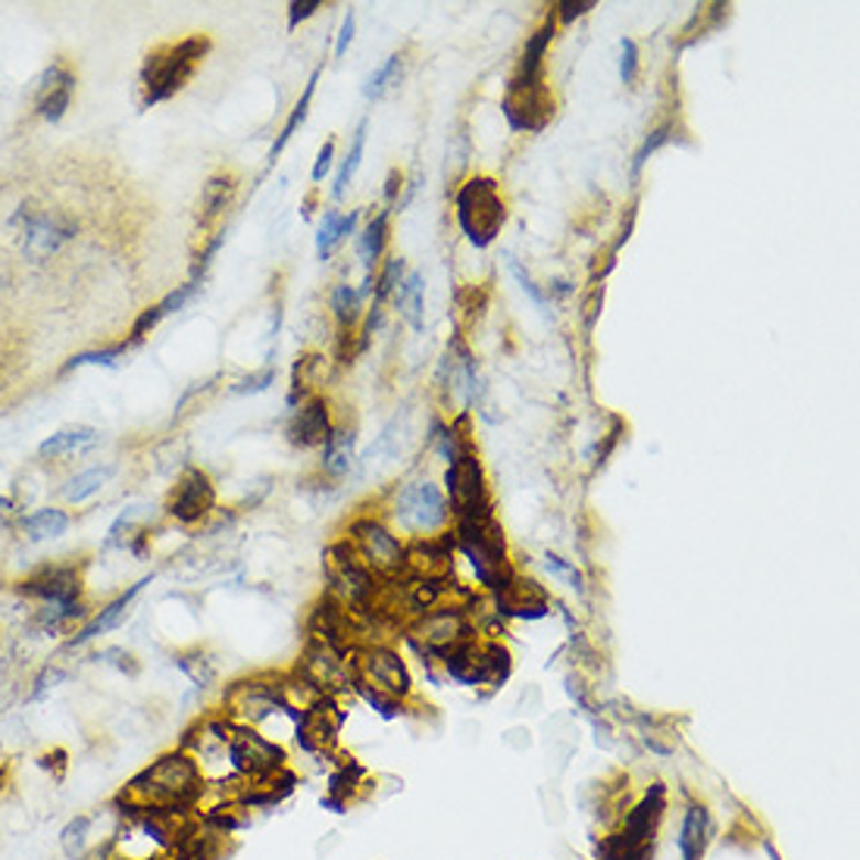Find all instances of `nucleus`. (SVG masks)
Instances as JSON below:
<instances>
[{
  "label": "nucleus",
  "instance_id": "obj_52",
  "mask_svg": "<svg viewBox=\"0 0 860 860\" xmlns=\"http://www.w3.org/2000/svg\"><path fill=\"white\" fill-rule=\"evenodd\" d=\"M273 379H275L273 370H263V372H257V375L241 379V382L235 385V391H238V394H248V391H263V389H270V385H273Z\"/></svg>",
  "mask_w": 860,
  "mask_h": 860
},
{
  "label": "nucleus",
  "instance_id": "obj_11",
  "mask_svg": "<svg viewBox=\"0 0 860 860\" xmlns=\"http://www.w3.org/2000/svg\"><path fill=\"white\" fill-rule=\"evenodd\" d=\"M20 595L39 605L85 601V567L76 560H47L22 579Z\"/></svg>",
  "mask_w": 860,
  "mask_h": 860
},
{
  "label": "nucleus",
  "instance_id": "obj_18",
  "mask_svg": "<svg viewBox=\"0 0 860 860\" xmlns=\"http://www.w3.org/2000/svg\"><path fill=\"white\" fill-rule=\"evenodd\" d=\"M151 579H141L135 586H129L122 595H117L113 601H107V605L95 610L85 623L78 625L76 635L73 639H66V651H78V647L91 645V642H98L100 635H107V632H113L119 625L129 620V613H132V605H135V598L144 591Z\"/></svg>",
  "mask_w": 860,
  "mask_h": 860
},
{
  "label": "nucleus",
  "instance_id": "obj_7",
  "mask_svg": "<svg viewBox=\"0 0 860 860\" xmlns=\"http://www.w3.org/2000/svg\"><path fill=\"white\" fill-rule=\"evenodd\" d=\"M450 679L460 685H501L510 676V657L498 642L467 639L442 654Z\"/></svg>",
  "mask_w": 860,
  "mask_h": 860
},
{
  "label": "nucleus",
  "instance_id": "obj_51",
  "mask_svg": "<svg viewBox=\"0 0 860 860\" xmlns=\"http://www.w3.org/2000/svg\"><path fill=\"white\" fill-rule=\"evenodd\" d=\"M319 7H323V0H294L292 10H289V25H292V29H297V22L311 20Z\"/></svg>",
  "mask_w": 860,
  "mask_h": 860
},
{
  "label": "nucleus",
  "instance_id": "obj_14",
  "mask_svg": "<svg viewBox=\"0 0 860 860\" xmlns=\"http://www.w3.org/2000/svg\"><path fill=\"white\" fill-rule=\"evenodd\" d=\"M345 723V710L338 707L335 695H323L301 710L297 720V744L313 758H329L338 742V732Z\"/></svg>",
  "mask_w": 860,
  "mask_h": 860
},
{
  "label": "nucleus",
  "instance_id": "obj_33",
  "mask_svg": "<svg viewBox=\"0 0 860 860\" xmlns=\"http://www.w3.org/2000/svg\"><path fill=\"white\" fill-rule=\"evenodd\" d=\"M385 235H389V214H382L372 219L367 226V232L360 235V257H363V266H367V275L372 273V263L379 260V254L385 251Z\"/></svg>",
  "mask_w": 860,
  "mask_h": 860
},
{
  "label": "nucleus",
  "instance_id": "obj_45",
  "mask_svg": "<svg viewBox=\"0 0 860 860\" xmlns=\"http://www.w3.org/2000/svg\"><path fill=\"white\" fill-rule=\"evenodd\" d=\"M670 132H673V126H661V129H654V132L647 135V141L642 144V151H639V154H635V160H632V176H639V173H642V166L647 163V156L654 154L661 144H666V141H670Z\"/></svg>",
  "mask_w": 860,
  "mask_h": 860
},
{
  "label": "nucleus",
  "instance_id": "obj_5",
  "mask_svg": "<svg viewBox=\"0 0 860 860\" xmlns=\"http://www.w3.org/2000/svg\"><path fill=\"white\" fill-rule=\"evenodd\" d=\"M275 714H289L294 720H301V710H294L289 701L285 679H270V676L241 679V683L229 685V692L222 695V717H229L238 726L257 729Z\"/></svg>",
  "mask_w": 860,
  "mask_h": 860
},
{
  "label": "nucleus",
  "instance_id": "obj_40",
  "mask_svg": "<svg viewBox=\"0 0 860 860\" xmlns=\"http://www.w3.org/2000/svg\"><path fill=\"white\" fill-rule=\"evenodd\" d=\"M138 516H141V508H126L117 516V523L110 526L107 532V547H129V542L135 538L132 532H135Z\"/></svg>",
  "mask_w": 860,
  "mask_h": 860
},
{
  "label": "nucleus",
  "instance_id": "obj_47",
  "mask_svg": "<svg viewBox=\"0 0 860 860\" xmlns=\"http://www.w3.org/2000/svg\"><path fill=\"white\" fill-rule=\"evenodd\" d=\"M98 661L117 666L119 673H129V676H135L138 673L135 654H129V651H122V647H104V651H98Z\"/></svg>",
  "mask_w": 860,
  "mask_h": 860
},
{
  "label": "nucleus",
  "instance_id": "obj_48",
  "mask_svg": "<svg viewBox=\"0 0 860 860\" xmlns=\"http://www.w3.org/2000/svg\"><path fill=\"white\" fill-rule=\"evenodd\" d=\"M623 59H620V78H623V85H632L635 76H639V47H635V41L623 39Z\"/></svg>",
  "mask_w": 860,
  "mask_h": 860
},
{
  "label": "nucleus",
  "instance_id": "obj_41",
  "mask_svg": "<svg viewBox=\"0 0 860 860\" xmlns=\"http://www.w3.org/2000/svg\"><path fill=\"white\" fill-rule=\"evenodd\" d=\"M59 683H66V670L57 664H47L39 676L32 679V688L25 692V701H41V698L51 695Z\"/></svg>",
  "mask_w": 860,
  "mask_h": 860
},
{
  "label": "nucleus",
  "instance_id": "obj_53",
  "mask_svg": "<svg viewBox=\"0 0 860 860\" xmlns=\"http://www.w3.org/2000/svg\"><path fill=\"white\" fill-rule=\"evenodd\" d=\"M557 10H560V13H554V17L569 22L573 17H583L588 10H595V0H564V3H557Z\"/></svg>",
  "mask_w": 860,
  "mask_h": 860
},
{
  "label": "nucleus",
  "instance_id": "obj_31",
  "mask_svg": "<svg viewBox=\"0 0 860 860\" xmlns=\"http://www.w3.org/2000/svg\"><path fill=\"white\" fill-rule=\"evenodd\" d=\"M353 460V432L351 429H333V435L323 445V469L329 476H345L351 469Z\"/></svg>",
  "mask_w": 860,
  "mask_h": 860
},
{
  "label": "nucleus",
  "instance_id": "obj_9",
  "mask_svg": "<svg viewBox=\"0 0 860 860\" xmlns=\"http://www.w3.org/2000/svg\"><path fill=\"white\" fill-rule=\"evenodd\" d=\"M345 542L375 579H398L404 573V547L379 520H353Z\"/></svg>",
  "mask_w": 860,
  "mask_h": 860
},
{
  "label": "nucleus",
  "instance_id": "obj_17",
  "mask_svg": "<svg viewBox=\"0 0 860 860\" xmlns=\"http://www.w3.org/2000/svg\"><path fill=\"white\" fill-rule=\"evenodd\" d=\"M394 516H398L401 526L432 532L448 520V504L432 482H420V486H407L398 494Z\"/></svg>",
  "mask_w": 860,
  "mask_h": 860
},
{
  "label": "nucleus",
  "instance_id": "obj_42",
  "mask_svg": "<svg viewBox=\"0 0 860 860\" xmlns=\"http://www.w3.org/2000/svg\"><path fill=\"white\" fill-rule=\"evenodd\" d=\"M398 69H401V57L394 54V57L385 59V63H382V66H379V69H375V73H372V76L367 78V85H363V95H367V98H370V100L372 98H382V91L389 88L391 78L398 76Z\"/></svg>",
  "mask_w": 860,
  "mask_h": 860
},
{
  "label": "nucleus",
  "instance_id": "obj_16",
  "mask_svg": "<svg viewBox=\"0 0 860 860\" xmlns=\"http://www.w3.org/2000/svg\"><path fill=\"white\" fill-rule=\"evenodd\" d=\"M216 508V489L210 482V476L204 469L188 467L176 479V489L166 501V513L182 523V526H195L204 516H210V510Z\"/></svg>",
  "mask_w": 860,
  "mask_h": 860
},
{
  "label": "nucleus",
  "instance_id": "obj_32",
  "mask_svg": "<svg viewBox=\"0 0 860 860\" xmlns=\"http://www.w3.org/2000/svg\"><path fill=\"white\" fill-rule=\"evenodd\" d=\"M110 476H113V467L85 469V472H78V476H73V479L63 486V498H66L69 504H85L88 498H95V494L110 482Z\"/></svg>",
  "mask_w": 860,
  "mask_h": 860
},
{
  "label": "nucleus",
  "instance_id": "obj_46",
  "mask_svg": "<svg viewBox=\"0 0 860 860\" xmlns=\"http://www.w3.org/2000/svg\"><path fill=\"white\" fill-rule=\"evenodd\" d=\"M195 292H197V279H192L188 285H178L176 292H170L166 297H163V301H160V313H163V316H170V313L182 311V307H185V304L195 297Z\"/></svg>",
  "mask_w": 860,
  "mask_h": 860
},
{
  "label": "nucleus",
  "instance_id": "obj_22",
  "mask_svg": "<svg viewBox=\"0 0 860 860\" xmlns=\"http://www.w3.org/2000/svg\"><path fill=\"white\" fill-rule=\"evenodd\" d=\"M333 435V420H329V404L326 398H311L294 411L289 438L297 448H313V445H326V438Z\"/></svg>",
  "mask_w": 860,
  "mask_h": 860
},
{
  "label": "nucleus",
  "instance_id": "obj_10",
  "mask_svg": "<svg viewBox=\"0 0 860 860\" xmlns=\"http://www.w3.org/2000/svg\"><path fill=\"white\" fill-rule=\"evenodd\" d=\"M353 688H367L372 695H385L401 701L411 692V676L401 657L385 645H360L353 651Z\"/></svg>",
  "mask_w": 860,
  "mask_h": 860
},
{
  "label": "nucleus",
  "instance_id": "obj_43",
  "mask_svg": "<svg viewBox=\"0 0 860 860\" xmlns=\"http://www.w3.org/2000/svg\"><path fill=\"white\" fill-rule=\"evenodd\" d=\"M401 279H404V260L391 257L389 263L382 266V273H379V285H375V304H382V301H385L391 292H398Z\"/></svg>",
  "mask_w": 860,
  "mask_h": 860
},
{
  "label": "nucleus",
  "instance_id": "obj_1",
  "mask_svg": "<svg viewBox=\"0 0 860 860\" xmlns=\"http://www.w3.org/2000/svg\"><path fill=\"white\" fill-rule=\"evenodd\" d=\"M207 785L197 773L188 751H166L154 763H148L138 776L126 782L113 798L122 814H188L200 807Z\"/></svg>",
  "mask_w": 860,
  "mask_h": 860
},
{
  "label": "nucleus",
  "instance_id": "obj_23",
  "mask_svg": "<svg viewBox=\"0 0 860 860\" xmlns=\"http://www.w3.org/2000/svg\"><path fill=\"white\" fill-rule=\"evenodd\" d=\"M498 610L510 617H523V620H542L547 613L545 591L532 579H520L516 573L510 576L504 588L498 591Z\"/></svg>",
  "mask_w": 860,
  "mask_h": 860
},
{
  "label": "nucleus",
  "instance_id": "obj_28",
  "mask_svg": "<svg viewBox=\"0 0 860 860\" xmlns=\"http://www.w3.org/2000/svg\"><path fill=\"white\" fill-rule=\"evenodd\" d=\"M95 817L91 814H76L73 820L59 829V851L66 860H85L95 848Z\"/></svg>",
  "mask_w": 860,
  "mask_h": 860
},
{
  "label": "nucleus",
  "instance_id": "obj_38",
  "mask_svg": "<svg viewBox=\"0 0 860 860\" xmlns=\"http://www.w3.org/2000/svg\"><path fill=\"white\" fill-rule=\"evenodd\" d=\"M398 304L404 316L411 319L413 326H420V311H423V275L411 273L407 279H401L398 285Z\"/></svg>",
  "mask_w": 860,
  "mask_h": 860
},
{
  "label": "nucleus",
  "instance_id": "obj_35",
  "mask_svg": "<svg viewBox=\"0 0 860 860\" xmlns=\"http://www.w3.org/2000/svg\"><path fill=\"white\" fill-rule=\"evenodd\" d=\"M363 144H367V122H360V126H357V132H353V148L348 151V160L341 163V170H338L333 197H341L345 192H348L353 173H357V166H360V160H363Z\"/></svg>",
  "mask_w": 860,
  "mask_h": 860
},
{
  "label": "nucleus",
  "instance_id": "obj_24",
  "mask_svg": "<svg viewBox=\"0 0 860 860\" xmlns=\"http://www.w3.org/2000/svg\"><path fill=\"white\" fill-rule=\"evenodd\" d=\"M100 442V432L91 426H69V429L54 432L51 438H44L39 445L41 460H66L91 450Z\"/></svg>",
  "mask_w": 860,
  "mask_h": 860
},
{
  "label": "nucleus",
  "instance_id": "obj_39",
  "mask_svg": "<svg viewBox=\"0 0 860 860\" xmlns=\"http://www.w3.org/2000/svg\"><path fill=\"white\" fill-rule=\"evenodd\" d=\"M329 304H333L335 319H338L345 329L357 323V316H360V292H353L351 285H338Z\"/></svg>",
  "mask_w": 860,
  "mask_h": 860
},
{
  "label": "nucleus",
  "instance_id": "obj_13",
  "mask_svg": "<svg viewBox=\"0 0 860 860\" xmlns=\"http://www.w3.org/2000/svg\"><path fill=\"white\" fill-rule=\"evenodd\" d=\"M445 486L450 494V508L457 520H476V516H491V498L486 489V476L479 467V457L467 450L457 464H450Z\"/></svg>",
  "mask_w": 860,
  "mask_h": 860
},
{
  "label": "nucleus",
  "instance_id": "obj_2",
  "mask_svg": "<svg viewBox=\"0 0 860 860\" xmlns=\"http://www.w3.org/2000/svg\"><path fill=\"white\" fill-rule=\"evenodd\" d=\"M210 54V39L207 35H188V39L156 47L154 54H148L141 66V110H151L156 104L170 100L178 95L192 76L197 73L200 59Z\"/></svg>",
  "mask_w": 860,
  "mask_h": 860
},
{
  "label": "nucleus",
  "instance_id": "obj_37",
  "mask_svg": "<svg viewBox=\"0 0 860 860\" xmlns=\"http://www.w3.org/2000/svg\"><path fill=\"white\" fill-rule=\"evenodd\" d=\"M129 341H119V345H110V348H100V351H85V353H76L66 367H63V372H69V370H76V367H117L119 360L129 353Z\"/></svg>",
  "mask_w": 860,
  "mask_h": 860
},
{
  "label": "nucleus",
  "instance_id": "obj_54",
  "mask_svg": "<svg viewBox=\"0 0 860 860\" xmlns=\"http://www.w3.org/2000/svg\"><path fill=\"white\" fill-rule=\"evenodd\" d=\"M510 270H513V275H516V282L523 285V292H526L529 297H532V301L538 304V307H545V294L535 289V282H532V279H529V275L523 273V266H520L516 260H510Z\"/></svg>",
  "mask_w": 860,
  "mask_h": 860
},
{
  "label": "nucleus",
  "instance_id": "obj_30",
  "mask_svg": "<svg viewBox=\"0 0 860 860\" xmlns=\"http://www.w3.org/2000/svg\"><path fill=\"white\" fill-rule=\"evenodd\" d=\"M353 226H357V210H351V214L326 210L323 222H319V235H316V254H319V260H326V257L333 254L335 244H338L345 235H351Z\"/></svg>",
  "mask_w": 860,
  "mask_h": 860
},
{
  "label": "nucleus",
  "instance_id": "obj_6",
  "mask_svg": "<svg viewBox=\"0 0 860 860\" xmlns=\"http://www.w3.org/2000/svg\"><path fill=\"white\" fill-rule=\"evenodd\" d=\"M454 207H457L460 229L467 235L469 244H476V248H489L508 216L501 192L491 178H469L467 185H460Z\"/></svg>",
  "mask_w": 860,
  "mask_h": 860
},
{
  "label": "nucleus",
  "instance_id": "obj_3",
  "mask_svg": "<svg viewBox=\"0 0 860 860\" xmlns=\"http://www.w3.org/2000/svg\"><path fill=\"white\" fill-rule=\"evenodd\" d=\"M454 545L467 554V560L476 569V579L491 591H501L513 576L508 554H504V532L494 523V513L476 516V520H457Z\"/></svg>",
  "mask_w": 860,
  "mask_h": 860
},
{
  "label": "nucleus",
  "instance_id": "obj_27",
  "mask_svg": "<svg viewBox=\"0 0 860 860\" xmlns=\"http://www.w3.org/2000/svg\"><path fill=\"white\" fill-rule=\"evenodd\" d=\"M69 526H73V516L59 508H39L20 520L22 535L29 542H54L59 535H66Z\"/></svg>",
  "mask_w": 860,
  "mask_h": 860
},
{
  "label": "nucleus",
  "instance_id": "obj_36",
  "mask_svg": "<svg viewBox=\"0 0 860 860\" xmlns=\"http://www.w3.org/2000/svg\"><path fill=\"white\" fill-rule=\"evenodd\" d=\"M176 666L197 688H210V685L216 683L214 661H210L207 654H200V651H195V654H178Z\"/></svg>",
  "mask_w": 860,
  "mask_h": 860
},
{
  "label": "nucleus",
  "instance_id": "obj_12",
  "mask_svg": "<svg viewBox=\"0 0 860 860\" xmlns=\"http://www.w3.org/2000/svg\"><path fill=\"white\" fill-rule=\"evenodd\" d=\"M407 639L416 651L442 657L448 647L476 639V635H472V625H469L464 607H438V610H429V613L413 620L411 629H407Z\"/></svg>",
  "mask_w": 860,
  "mask_h": 860
},
{
  "label": "nucleus",
  "instance_id": "obj_50",
  "mask_svg": "<svg viewBox=\"0 0 860 860\" xmlns=\"http://www.w3.org/2000/svg\"><path fill=\"white\" fill-rule=\"evenodd\" d=\"M333 154H335V141L329 138L323 148H319V154H316V163H313V182H323L326 178V173L333 170Z\"/></svg>",
  "mask_w": 860,
  "mask_h": 860
},
{
  "label": "nucleus",
  "instance_id": "obj_55",
  "mask_svg": "<svg viewBox=\"0 0 860 860\" xmlns=\"http://www.w3.org/2000/svg\"><path fill=\"white\" fill-rule=\"evenodd\" d=\"M353 10L345 17V22H341V32H338V41H335V57H341L345 51H348V44H351L353 39Z\"/></svg>",
  "mask_w": 860,
  "mask_h": 860
},
{
  "label": "nucleus",
  "instance_id": "obj_57",
  "mask_svg": "<svg viewBox=\"0 0 860 860\" xmlns=\"http://www.w3.org/2000/svg\"><path fill=\"white\" fill-rule=\"evenodd\" d=\"M7 782H10V766L0 763V795H3V788H7Z\"/></svg>",
  "mask_w": 860,
  "mask_h": 860
},
{
  "label": "nucleus",
  "instance_id": "obj_49",
  "mask_svg": "<svg viewBox=\"0 0 860 860\" xmlns=\"http://www.w3.org/2000/svg\"><path fill=\"white\" fill-rule=\"evenodd\" d=\"M545 567H547V573H554V576H560V579H567L569 586L579 588V591H583V576H579V569L569 567L567 560H560V557H554V554H551V557H547Z\"/></svg>",
  "mask_w": 860,
  "mask_h": 860
},
{
  "label": "nucleus",
  "instance_id": "obj_34",
  "mask_svg": "<svg viewBox=\"0 0 860 860\" xmlns=\"http://www.w3.org/2000/svg\"><path fill=\"white\" fill-rule=\"evenodd\" d=\"M316 78H319V73H313L311 81H307V88H304V95H301V100L294 104V110H292V117H289V122L282 126V132H279V138H275V144H273V151H270V160H275V156L282 154V148L292 141V135L297 132V126L307 119V110H311V100H313V91H316Z\"/></svg>",
  "mask_w": 860,
  "mask_h": 860
},
{
  "label": "nucleus",
  "instance_id": "obj_4",
  "mask_svg": "<svg viewBox=\"0 0 860 860\" xmlns=\"http://www.w3.org/2000/svg\"><path fill=\"white\" fill-rule=\"evenodd\" d=\"M326 586H329L326 595L345 610H351L357 620L372 617L382 591L379 579L357 560L348 542H338L326 551Z\"/></svg>",
  "mask_w": 860,
  "mask_h": 860
},
{
  "label": "nucleus",
  "instance_id": "obj_19",
  "mask_svg": "<svg viewBox=\"0 0 860 860\" xmlns=\"http://www.w3.org/2000/svg\"><path fill=\"white\" fill-rule=\"evenodd\" d=\"M73 95H76V73L57 59L51 63L44 73L35 81V110L44 122H59L66 117L69 104H73Z\"/></svg>",
  "mask_w": 860,
  "mask_h": 860
},
{
  "label": "nucleus",
  "instance_id": "obj_15",
  "mask_svg": "<svg viewBox=\"0 0 860 860\" xmlns=\"http://www.w3.org/2000/svg\"><path fill=\"white\" fill-rule=\"evenodd\" d=\"M504 117H508L510 129L516 132H542L551 117H554V98L547 91L545 78L542 81H510L508 98H504Z\"/></svg>",
  "mask_w": 860,
  "mask_h": 860
},
{
  "label": "nucleus",
  "instance_id": "obj_8",
  "mask_svg": "<svg viewBox=\"0 0 860 860\" xmlns=\"http://www.w3.org/2000/svg\"><path fill=\"white\" fill-rule=\"evenodd\" d=\"M13 226L20 229L22 254L35 263L54 257L66 241L76 238V222L69 216L35 204H22L20 214L13 216Z\"/></svg>",
  "mask_w": 860,
  "mask_h": 860
},
{
  "label": "nucleus",
  "instance_id": "obj_21",
  "mask_svg": "<svg viewBox=\"0 0 860 860\" xmlns=\"http://www.w3.org/2000/svg\"><path fill=\"white\" fill-rule=\"evenodd\" d=\"M664 807H666L664 785H654L645 798L629 810L620 839H623L629 848H635V851H639V848H651L654 829H657V823H661V817H664Z\"/></svg>",
  "mask_w": 860,
  "mask_h": 860
},
{
  "label": "nucleus",
  "instance_id": "obj_44",
  "mask_svg": "<svg viewBox=\"0 0 860 860\" xmlns=\"http://www.w3.org/2000/svg\"><path fill=\"white\" fill-rule=\"evenodd\" d=\"M435 445H438V454L448 460V464H457L464 454H467V448H464V442H460V435H457V429L450 426V429H445V426H435Z\"/></svg>",
  "mask_w": 860,
  "mask_h": 860
},
{
  "label": "nucleus",
  "instance_id": "obj_26",
  "mask_svg": "<svg viewBox=\"0 0 860 860\" xmlns=\"http://www.w3.org/2000/svg\"><path fill=\"white\" fill-rule=\"evenodd\" d=\"M235 195H238V178L229 176V173H219V176L210 178L200 192V226H214L219 216L229 214Z\"/></svg>",
  "mask_w": 860,
  "mask_h": 860
},
{
  "label": "nucleus",
  "instance_id": "obj_25",
  "mask_svg": "<svg viewBox=\"0 0 860 860\" xmlns=\"http://www.w3.org/2000/svg\"><path fill=\"white\" fill-rule=\"evenodd\" d=\"M88 605L76 601V605H39V610L32 613V629H39L41 635H66L73 625H81L88 620Z\"/></svg>",
  "mask_w": 860,
  "mask_h": 860
},
{
  "label": "nucleus",
  "instance_id": "obj_56",
  "mask_svg": "<svg viewBox=\"0 0 860 860\" xmlns=\"http://www.w3.org/2000/svg\"><path fill=\"white\" fill-rule=\"evenodd\" d=\"M398 182H401V173H391L389 185H385V197L398 195Z\"/></svg>",
  "mask_w": 860,
  "mask_h": 860
},
{
  "label": "nucleus",
  "instance_id": "obj_29",
  "mask_svg": "<svg viewBox=\"0 0 860 860\" xmlns=\"http://www.w3.org/2000/svg\"><path fill=\"white\" fill-rule=\"evenodd\" d=\"M707 832H710V817L704 807H688L679 832V854L683 860H701L704 848H707Z\"/></svg>",
  "mask_w": 860,
  "mask_h": 860
},
{
  "label": "nucleus",
  "instance_id": "obj_20",
  "mask_svg": "<svg viewBox=\"0 0 860 860\" xmlns=\"http://www.w3.org/2000/svg\"><path fill=\"white\" fill-rule=\"evenodd\" d=\"M454 535L448 538H420L404 547V569L413 579H448Z\"/></svg>",
  "mask_w": 860,
  "mask_h": 860
}]
</instances>
